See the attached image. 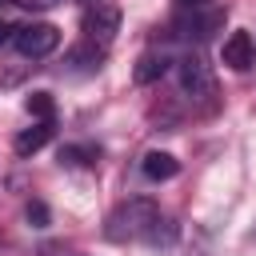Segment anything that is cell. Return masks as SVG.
I'll list each match as a JSON object with an SVG mask.
<instances>
[{"label": "cell", "instance_id": "14", "mask_svg": "<svg viewBox=\"0 0 256 256\" xmlns=\"http://www.w3.org/2000/svg\"><path fill=\"white\" fill-rule=\"evenodd\" d=\"M28 220H32V228H44V224H48V208H44L40 200H32V204H28Z\"/></svg>", "mask_w": 256, "mask_h": 256}, {"label": "cell", "instance_id": "15", "mask_svg": "<svg viewBox=\"0 0 256 256\" xmlns=\"http://www.w3.org/2000/svg\"><path fill=\"white\" fill-rule=\"evenodd\" d=\"M16 4H24V8H52V4H60V0H16Z\"/></svg>", "mask_w": 256, "mask_h": 256}, {"label": "cell", "instance_id": "3", "mask_svg": "<svg viewBox=\"0 0 256 256\" xmlns=\"http://www.w3.org/2000/svg\"><path fill=\"white\" fill-rule=\"evenodd\" d=\"M12 44H16L20 56H28V60H44V56L56 52L60 32H56L48 20H32V24H20V28L12 32Z\"/></svg>", "mask_w": 256, "mask_h": 256}, {"label": "cell", "instance_id": "11", "mask_svg": "<svg viewBox=\"0 0 256 256\" xmlns=\"http://www.w3.org/2000/svg\"><path fill=\"white\" fill-rule=\"evenodd\" d=\"M100 60H104V48H100V44H92V40H84L80 48H72V52H68V64H76V68H84V72H96V68H100Z\"/></svg>", "mask_w": 256, "mask_h": 256}, {"label": "cell", "instance_id": "5", "mask_svg": "<svg viewBox=\"0 0 256 256\" xmlns=\"http://www.w3.org/2000/svg\"><path fill=\"white\" fill-rule=\"evenodd\" d=\"M80 28H84V40H92V44L108 48V44H112V36L120 32V8H116V4H108V0H92V4H88V12H84V20H80Z\"/></svg>", "mask_w": 256, "mask_h": 256}, {"label": "cell", "instance_id": "6", "mask_svg": "<svg viewBox=\"0 0 256 256\" xmlns=\"http://www.w3.org/2000/svg\"><path fill=\"white\" fill-rule=\"evenodd\" d=\"M220 60H224L232 72H248L252 60H256V44H252V36H248L244 28L228 32V36H224V48H220Z\"/></svg>", "mask_w": 256, "mask_h": 256}, {"label": "cell", "instance_id": "19", "mask_svg": "<svg viewBox=\"0 0 256 256\" xmlns=\"http://www.w3.org/2000/svg\"><path fill=\"white\" fill-rule=\"evenodd\" d=\"M68 256H72V252H68Z\"/></svg>", "mask_w": 256, "mask_h": 256}, {"label": "cell", "instance_id": "10", "mask_svg": "<svg viewBox=\"0 0 256 256\" xmlns=\"http://www.w3.org/2000/svg\"><path fill=\"white\" fill-rule=\"evenodd\" d=\"M48 140H52V120H36L32 128H24V132L12 140V148H16V156H32V152H40Z\"/></svg>", "mask_w": 256, "mask_h": 256}, {"label": "cell", "instance_id": "9", "mask_svg": "<svg viewBox=\"0 0 256 256\" xmlns=\"http://www.w3.org/2000/svg\"><path fill=\"white\" fill-rule=\"evenodd\" d=\"M164 72H168V52H164V48H148V52H140V60H136V68H132L136 84H152V80H160Z\"/></svg>", "mask_w": 256, "mask_h": 256}, {"label": "cell", "instance_id": "20", "mask_svg": "<svg viewBox=\"0 0 256 256\" xmlns=\"http://www.w3.org/2000/svg\"><path fill=\"white\" fill-rule=\"evenodd\" d=\"M88 4H92V0H88Z\"/></svg>", "mask_w": 256, "mask_h": 256}, {"label": "cell", "instance_id": "13", "mask_svg": "<svg viewBox=\"0 0 256 256\" xmlns=\"http://www.w3.org/2000/svg\"><path fill=\"white\" fill-rule=\"evenodd\" d=\"M92 160H96L92 148H64L60 152V164H92Z\"/></svg>", "mask_w": 256, "mask_h": 256}, {"label": "cell", "instance_id": "4", "mask_svg": "<svg viewBox=\"0 0 256 256\" xmlns=\"http://www.w3.org/2000/svg\"><path fill=\"white\" fill-rule=\"evenodd\" d=\"M220 28H224V8H212V4H204V8H180V16L172 20V32L184 36V40H208Z\"/></svg>", "mask_w": 256, "mask_h": 256}, {"label": "cell", "instance_id": "16", "mask_svg": "<svg viewBox=\"0 0 256 256\" xmlns=\"http://www.w3.org/2000/svg\"><path fill=\"white\" fill-rule=\"evenodd\" d=\"M12 32H16V28H8V24L0 20V44H8V40H12Z\"/></svg>", "mask_w": 256, "mask_h": 256}, {"label": "cell", "instance_id": "8", "mask_svg": "<svg viewBox=\"0 0 256 256\" xmlns=\"http://www.w3.org/2000/svg\"><path fill=\"white\" fill-rule=\"evenodd\" d=\"M140 172L152 180V184H160V180H172L176 172H180V160L172 156V152H144V160H140Z\"/></svg>", "mask_w": 256, "mask_h": 256}, {"label": "cell", "instance_id": "12", "mask_svg": "<svg viewBox=\"0 0 256 256\" xmlns=\"http://www.w3.org/2000/svg\"><path fill=\"white\" fill-rule=\"evenodd\" d=\"M24 108H28L36 120H52V116H56V104H52V96H48V92H32V96L24 100Z\"/></svg>", "mask_w": 256, "mask_h": 256}, {"label": "cell", "instance_id": "18", "mask_svg": "<svg viewBox=\"0 0 256 256\" xmlns=\"http://www.w3.org/2000/svg\"><path fill=\"white\" fill-rule=\"evenodd\" d=\"M0 4H4V0H0Z\"/></svg>", "mask_w": 256, "mask_h": 256}, {"label": "cell", "instance_id": "1", "mask_svg": "<svg viewBox=\"0 0 256 256\" xmlns=\"http://www.w3.org/2000/svg\"><path fill=\"white\" fill-rule=\"evenodd\" d=\"M156 212H160V208H156L148 196H132V200H124V204L108 216L104 236L116 240V244H124V240H144V232H148V224L156 220Z\"/></svg>", "mask_w": 256, "mask_h": 256}, {"label": "cell", "instance_id": "17", "mask_svg": "<svg viewBox=\"0 0 256 256\" xmlns=\"http://www.w3.org/2000/svg\"><path fill=\"white\" fill-rule=\"evenodd\" d=\"M180 8H204V4H212V0H176Z\"/></svg>", "mask_w": 256, "mask_h": 256}, {"label": "cell", "instance_id": "7", "mask_svg": "<svg viewBox=\"0 0 256 256\" xmlns=\"http://www.w3.org/2000/svg\"><path fill=\"white\" fill-rule=\"evenodd\" d=\"M176 240H180V224H176L172 216L156 212V220H152L148 232H144V244L156 248V252H168V248H176Z\"/></svg>", "mask_w": 256, "mask_h": 256}, {"label": "cell", "instance_id": "2", "mask_svg": "<svg viewBox=\"0 0 256 256\" xmlns=\"http://www.w3.org/2000/svg\"><path fill=\"white\" fill-rule=\"evenodd\" d=\"M176 80H180V92H184L188 100L208 104V100L216 96V76H212L208 60H204L200 52H184V56L176 60Z\"/></svg>", "mask_w": 256, "mask_h": 256}]
</instances>
